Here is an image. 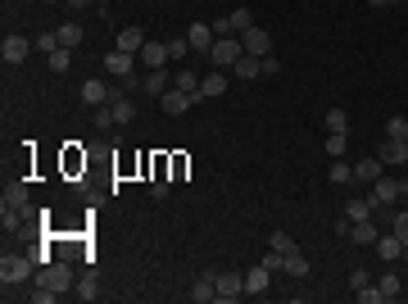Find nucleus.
<instances>
[{
	"instance_id": "1",
	"label": "nucleus",
	"mask_w": 408,
	"mask_h": 304,
	"mask_svg": "<svg viewBox=\"0 0 408 304\" xmlns=\"http://www.w3.org/2000/svg\"><path fill=\"white\" fill-rule=\"evenodd\" d=\"M37 286H50V291H73V268H68V259H50L37 268Z\"/></svg>"
},
{
	"instance_id": "2",
	"label": "nucleus",
	"mask_w": 408,
	"mask_h": 304,
	"mask_svg": "<svg viewBox=\"0 0 408 304\" xmlns=\"http://www.w3.org/2000/svg\"><path fill=\"white\" fill-rule=\"evenodd\" d=\"M32 268H37L32 254H5V259H0V282H5V291L19 286V282H28V277H37Z\"/></svg>"
},
{
	"instance_id": "3",
	"label": "nucleus",
	"mask_w": 408,
	"mask_h": 304,
	"mask_svg": "<svg viewBox=\"0 0 408 304\" xmlns=\"http://www.w3.org/2000/svg\"><path fill=\"white\" fill-rule=\"evenodd\" d=\"M404 191H408V182H390V177H376V182H372V196H367V205H372V214H376V209H390V205H399V200H404Z\"/></svg>"
},
{
	"instance_id": "4",
	"label": "nucleus",
	"mask_w": 408,
	"mask_h": 304,
	"mask_svg": "<svg viewBox=\"0 0 408 304\" xmlns=\"http://www.w3.org/2000/svg\"><path fill=\"white\" fill-rule=\"evenodd\" d=\"M105 73L119 77V87H136V82H141V77H136V54H127V50L105 54Z\"/></svg>"
},
{
	"instance_id": "5",
	"label": "nucleus",
	"mask_w": 408,
	"mask_h": 304,
	"mask_svg": "<svg viewBox=\"0 0 408 304\" xmlns=\"http://www.w3.org/2000/svg\"><path fill=\"white\" fill-rule=\"evenodd\" d=\"M241 54H245L241 37H218L214 50H209V64H214V68H227V73H232V64H236Z\"/></svg>"
},
{
	"instance_id": "6",
	"label": "nucleus",
	"mask_w": 408,
	"mask_h": 304,
	"mask_svg": "<svg viewBox=\"0 0 408 304\" xmlns=\"http://www.w3.org/2000/svg\"><path fill=\"white\" fill-rule=\"evenodd\" d=\"M214 286H218V300H241L245 295V272H214Z\"/></svg>"
},
{
	"instance_id": "7",
	"label": "nucleus",
	"mask_w": 408,
	"mask_h": 304,
	"mask_svg": "<svg viewBox=\"0 0 408 304\" xmlns=\"http://www.w3.org/2000/svg\"><path fill=\"white\" fill-rule=\"evenodd\" d=\"M114 96H119V91L109 87L105 77H86V82H82V100H86V105H109Z\"/></svg>"
},
{
	"instance_id": "8",
	"label": "nucleus",
	"mask_w": 408,
	"mask_h": 304,
	"mask_svg": "<svg viewBox=\"0 0 408 304\" xmlns=\"http://www.w3.org/2000/svg\"><path fill=\"white\" fill-rule=\"evenodd\" d=\"M241 45H245V54H258V59H263V54H272V37L263 32V28H249V32H241Z\"/></svg>"
},
{
	"instance_id": "9",
	"label": "nucleus",
	"mask_w": 408,
	"mask_h": 304,
	"mask_svg": "<svg viewBox=\"0 0 408 304\" xmlns=\"http://www.w3.org/2000/svg\"><path fill=\"white\" fill-rule=\"evenodd\" d=\"M186 41H191V50L209 54V50H214V41H218L214 23H191V32H186Z\"/></svg>"
},
{
	"instance_id": "10",
	"label": "nucleus",
	"mask_w": 408,
	"mask_h": 304,
	"mask_svg": "<svg viewBox=\"0 0 408 304\" xmlns=\"http://www.w3.org/2000/svg\"><path fill=\"white\" fill-rule=\"evenodd\" d=\"M32 45L37 41H28V37H5V45H0V54H5V64H23V59H28V54H32Z\"/></svg>"
},
{
	"instance_id": "11",
	"label": "nucleus",
	"mask_w": 408,
	"mask_h": 304,
	"mask_svg": "<svg viewBox=\"0 0 408 304\" xmlns=\"http://www.w3.org/2000/svg\"><path fill=\"white\" fill-rule=\"evenodd\" d=\"M136 59H141L145 68H163V64H172V59H168V41H154V37H150V41L141 45Z\"/></svg>"
},
{
	"instance_id": "12",
	"label": "nucleus",
	"mask_w": 408,
	"mask_h": 304,
	"mask_svg": "<svg viewBox=\"0 0 408 304\" xmlns=\"http://www.w3.org/2000/svg\"><path fill=\"white\" fill-rule=\"evenodd\" d=\"M191 105H195V100L186 96V91H177V87H168V91L159 96V109H163V114H172V119H177V114H186Z\"/></svg>"
},
{
	"instance_id": "13",
	"label": "nucleus",
	"mask_w": 408,
	"mask_h": 304,
	"mask_svg": "<svg viewBox=\"0 0 408 304\" xmlns=\"http://www.w3.org/2000/svg\"><path fill=\"white\" fill-rule=\"evenodd\" d=\"M376 159L390 163V168H395V163H408V141H395V136H386V141H381V150H376Z\"/></svg>"
},
{
	"instance_id": "14",
	"label": "nucleus",
	"mask_w": 408,
	"mask_h": 304,
	"mask_svg": "<svg viewBox=\"0 0 408 304\" xmlns=\"http://www.w3.org/2000/svg\"><path fill=\"white\" fill-rule=\"evenodd\" d=\"M141 87H145V91H150L154 100H159L163 91L172 87V73H163V68H145V77H141Z\"/></svg>"
},
{
	"instance_id": "15",
	"label": "nucleus",
	"mask_w": 408,
	"mask_h": 304,
	"mask_svg": "<svg viewBox=\"0 0 408 304\" xmlns=\"http://www.w3.org/2000/svg\"><path fill=\"white\" fill-rule=\"evenodd\" d=\"M200 96H204V100L227 96V68H223V73H204V77H200Z\"/></svg>"
},
{
	"instance_id": "16",
	"label": "nucleus",
	"mask_w": 408,
	"mask_h": 304,
	"mask_svg": "<svg viewBox=\"0 0 408 304\" xmlns=\"http://www.w3.org/2000/svg\"><path fill=\"white\" fill-rule=\"evenodd\" d=\"M376 254L386 263H395V259H404V241L395 236V232H386V236H376Z\"/></svg>"
},
{
	"instance_id": "17",
	"label": "nucleus",
	"mask_w": 408,
	"mask_h": 304,
	"mask_svg": "<svg viewBox=\"0 0 408 304\" xmlns=\"http://www.w3.org/2000/svg\"><path fill=\"white\" fill-rule=\"evenodd\" d=\"M268 282H272V272L263 268V263H258V268H249V272H245V295H263V291H268Z\"/></svg>"
},
{
	"instance_id": "18",
	"label": "nucleus",
	"mask_w": 408,
	"mask_h": 304,
	"mask_svg": "<svg viewBox=\"0 0 408 304\" xmlns=\"http://www.w3.org/2000/svg\"><path fill=\"white\" fill-rule=\"evenodd\" d=\"M0 205H5V209H32V205H28V182H10Z\"/></svg>"
},
{
	"instance_id": "19",
	"label": "nucleus",
	"mask_w": 408,
	"mask_h": 304,
	"mask_svg": "<svg viewBox=\"0 0 408 304\" xmlns=\"http://www.w3.org/2000/svg\"><path fill=\"white\" fill-rule=\"evenodd\" d=\"M376 236H381V232H376L372 218H363V223H354V227H349V241H354V245H376Z\"/></svg>"
},
{
	"instance_id": "20",
	"label": "nucleus",
	"mask_w": 408,
	"mask_h": 304,
	"mask_svg": "<svg viewBox=\"0 0 408 304\" xmlns=\"http://www.w3.org/2000/svg\"><path fill=\"white\" fill-rule=\"evenodd\" d=\"M150 41V37L141 32V28H123L119 32V50H127V54H141V45Z\"/></svg>"
},
{
	"instance_id": "21",
	"label": "nucleus",
	"mask_w": 408,
	"mask_h": 304,
	"mask_svg": "<svg viewBox=\"0 0 408 304\" xmlns=\"http://www.w3.org/2000/svg\"><path fill=\"white\" fill-rule=\"evenodd\" d=\"M191 300L195 304H209V300H218V286H214V272H204L200 282L191 286Z\"/></svg>"
},
{
	"instance_id": "22",
	"label": "nucleus",
	"mask_w": 408,
	"mask_h": 304,
	"mask_svg": "<svg viewBox=\"0 0 408 304\" xmlns=\"http://www.w3.org/2000/svg\"><path fill=\"white\" fill-rule=\"evenodd\" d=\"M381 168H386V163L376 159V154H372V159H358V163H354V182H376V177H381Z\"/></svg>"
},
{
	"instance_id": "23",
	"label": "nucleus",
	"mask_w": 408,
	"mask_h": 304,
	"mask_svg": "<svg viewBox=\"0 0 408 304\" xmlns=\"http://www.w3.org/2000/svg\"><path fill=\"white\" fill-rule=\"evenodd\" d=\"M232 73L249 82V77H258V73H263V59H258V54H241L236 64H232Z\"/></svg>"
},
{
	"instance_id": "24",
	"label": "nucleus",
	"mask_w": 408,
	"mask_h": 304,
	"mask_svg": "<svg viewBox=\"0 0 408 304\" xmlns=\"http://www.w3.org/2000/svg\"><path fill=\"white\" fill-rule=\"evenodd\" d=\"M376 291H381V300H399V295H404V277H399V272H386V277L376 282Z\"/></svg>"
},
{
	"instance_id": "25",
	"label": "nucleus",
	"mask_w": 408,
	"mask_h": 304,
	"mask_svg": "<svg viewBox=\"0 0 408 304\" xmlns=\"http://www.w3.org/2000/svg\"><path fill=\"white\" fill-rule=\"evenodd\" d=\"M54 37H59V45H64V50H77V45H82V28H77V23L54 28Z\"/></svg>"
},
{
	"instance_id": "26",
	"label": "nucleus",
	"mask_w": 408,
	"mask_h": 304,
	"mask_svg": "<svg viewBox=\"0 0 408 304\" xmlns=\"http://www.w3.org/2000/svg\"><path fill=\"white\" fill-rule=\"evenodd\" d=\"M172 87L186 91L191 100H204V96H200V77H195V73H172Z\"/></svg>"
},
{
	"instance_id": "27",
	"label": "nucleus",
	"mask_w": 408,
	"mask_h": 304,
	"mask_svg": "<svg viewBox=\"0 0 408 304\" xmlns=\"http://www.w3.org/2000/svg\"><path fill=\"white\" fill-rule=\"evenodd\" d=\"M327 182H354V163H345V159H332V168H327Z\"/></svg>"
},
{
	"instance_id": "28",
	"label": "nucleus",
	"mask_w": 408,
	"mask_h": 304,
	"mask_svg": "<svg viewBox=\"0 0 408 304\" xmlns=\"http://www.w3.org/2000/svg\"><path fill=\"white\" fill-rule=\"evenodd\" d=\"M227 23H232V32H249V28H254V14H249L245 10V5H241V10H232V14H227Z\"/></svg>"
},
{
	"instance_id": "29",
	"label": "nucleus",
	"mask_w": 408,
	"mask_h": 304,
	"mask_svg": "<svg viewBox=\"0 0 408 304\" xmlns=\"http://www.w3.org/2000/svg\"><path fill=\"white\" fill-rule=\"evenodd\" d=\"M109 105H114V123H132V119H136V105H132L127 96H114Z\"/></svg>"
},
{
	"instance_id": "30",
	"label": "nucleus",
	"mask_w": 408,
	"mask_h": 304,
	"mask_svg": "<svg viewBox=\"0 0 408 304\" xmlns=\"http://www.w3.org/2000/svg\"><path fill=\"white\" fill-rule=\"evenodd\" d=\"M327 132H340V136H349V114H345V109H327Z\"/></svg>"
},
{
	"instance_id": "31",
	"label": "nucleus",
	"mask_w": 408,
	"mask_h": 304,
	"mask_svg": "<svg viewBox=\"0 0 408 304\" xmlns=\"http://www.w3.org/2000/svg\"><path fill=\"white\" fill-rule=\"evenodd\" d=\"M268 245H272V250H281V254H295V250H300V245H295V236H290V232H272V236H268Z\"/></svg>"
},
{
	"instance_id": "32",
	"label": "nucleus",
	"mask_w": 408,
	"mask_h": 304,
	"mask_svg": "<svg viewBox=\"0 0 408 304\" xmlns=\"http://www.w3.org/2000/svg\"><path fill=\"white\" fill-rule=\"evenodd\" d=\"M345 218H349V223H363V218H372V205H367V200H349V205H345Z\"/></svg>"
},
{
	"instance_id": "33",
	"label": "nucleus",
	"mask_w": 408,
	"mask_h": 304,
	"mask_svg": "<svg viewBox=\"0 0 408 304\" xmlns=\"http://www.w3.org/2000/svg\"><path fill=\"white\" fill-rule=\"evenodd\" d=\"M45 64H50L54 73H68V64H73V50H64V45H59L54 54H45Z\"/></svg>"
},
{
	"instance_id": "34",
	"label": "nucleus",
	"mask_w": 408,
	"mask_h": 304,
	"mask_svg": "<svg viewBox=\"0 0 408 304\" xmlns=\"http://www.w3.org/2000/svg\"><path fill=\"white\" fill-rule=\"evenodd\" d=\"M345 145H349V136H340V132H327V145H323V150L332 154V159H340V154H345Z\"/></svg>"
},
{
	"instance_id": "35",
	"label": "nucleus",
	"mask_w": 408,
	"mask_h": 304,
	"mask_svg": "<svg viewBox=\"0 0 408 304\" xmlns=\"http://www.w3.org/2000/svg\"><path fill=\"white\" fill-rule=\"evenodd\" d=\"M286 272H290V277H309V259H304L300 250L286 254Z\"/></svg>"
},
{
	"instance_id": "36",
	"label": "nucleus",
	"mask_w": 408,
	"mask_h": 304,
	"mask_svg": "<svg viewBox=\"0 0 408 304\" xmlns=\"http://www.w3.org/2000/svg\"><path fill=\"white\" fill-rule=\"evenodd\" d=\"M186 54H191V41H186V37H172L168 41V59L177 64V59H186Z\"/></svg>"
},
{
	"instance_id": "37",
	"label": "nucleus",
	"mask_w": 408,
	"mask_h": 304,
	"mask_svg": "<svg viewBox=\"0 0 408 304\" xmlns=\"http://www.w3.org/2000/svg\"><path fill=\"white\" fill-rule=\"evenodd\" d=\"M386 136H395V141H408V119H399V114H395V119L386 123Z\"/></svg>"
},
{
	"instance_id": "38",
	"label": "nucleus",
	"mask_w": 408,
	"mask_h": 304,
	"mask_svg": "<svg viewBox=\"0 0 408 304\" xmlns=\"http://www.w3.org/2000/svg\"><path fill=\"white\" fill-rule=\"evenodd\" d=\"M77 300H100V282H96V277H82V286H77Z\"/></svg>"
},
{
	"instance_id": "39",
	"label": "nucleus",
	"mask_w": 408,
	"mask_h": 304,
	"mask_svg": "<svg viewBox=\"0 0 408 304\" xmlns=\"http://www.w3.org/2000/svg\"><path fill=\"white\" fill-rule=\"evenodd\" d=\"M390 232L404 241V250H408V214H395V218H390Z\"/></svg>"
},
{
	"instance_id": "40",
	"label": "nucleus",
	"mask_w": 408,
	"mask_h": 304,
	"mask_svg": "<svg viewBox=\"0 0 408 304\" xmlns=\"http://www.w3.org/2000/svg\"><path fill=\"white\" fill-rule=\"evenodd\" d=\"M367 286H372V277H367L363 268H354V272H349V291H354V295H358V291H367Z\"/></svg>"
},
{
	"instance_id": "41",
	"label": "nucleus",
	"mask_w": 408,
	"mask_h": 304,
	"mask_svg": "<svg viewBox=\"0 0 408 304\" xmlns=\"http://www.w3.org/2000/svg\"><path fill=\"white\" fill-rule=\"evenodd\" d=\"M37 50H41V54H54V50H59V37H54V32L37 37Z\"/></svg>"
},
{
	"instance_id": "42",
	"label": "nucleus",
	"mask_w": 408,
	"mask_h": 304,
	"mask_svg": "<svg viewBox=\"0 0 408 304\" xmlns=\"http://www.w3.org/2000/svg\"><path fill=\"white\" fill-rule=\"evenodd\" d=\"M28 300H32V304H50V300H59V291H50V286H37Z\"/></svg>"
},
{
	"instance_id": "43",
	"label": "nucleus",
	"mask_w": 408,
	"mask_h": 304,
	"mask_svg": "<svg viewBox=\"0 0 408 304\" xmlns=\"http://www.w3.org/2000/svg\"><path fill=\"white\" fill-rule=\"evenodd\" d=\"M96 128H109V123H114V105H96Z\"/></svg>"
},
{
	"instance_id": "44",
	"label": "nucleus",
	"mask_w": 408,
	"mask_h": 304,
	"mask_svg": "<svg viewBox=\"0 0 408 304\" xmlns=\"http://www.w3.org/2000/svg\"><path fill=\"white\" fill-rule=\"evenodd\" d=\"M168 191H172L168 177H154V182H150V196H154V200H168Z\"/></svg>"
},
{
	"instance_id": "45",
	"label": "nucleus",
	"mask_w": 408,
	"mask_h": 304,
	"mask_svg": "<svg viewBox=\"0 0 408 304\" xmlns=\"http://www.w3.org/2000/svg\"><path fill=\"white\" fill-rule=\"evenodd\" d=\"M281 73V59L277 54H263V77H277Z\"/></svg>"
},
{
	"instance_id": "46",
	"label": "nucleus",
	"mask_w": 408,
	"mask_h": 304,
	"mask_svg": "<svg viewBox=\"0 0 408 304\" xmlns=\"http://www.w3.org/2000/svg\"><path fill=\"white\" fill-rule=\"evenodd\" d=\"M358 304H381V291H376V286H367V291H358Z\"/></svg>"
},
{
	"instance_id": "47",
	"label": "nucleus",
	"mask_w": 408,
	"mask_h": 304,
	"mask_svg": "<svg viewBox=\"0 0 408 304\" xmlns=\"http://www.w3.org/2000/svg\"><path fill=\"white\" fill-rule=\"evenodd\" d=\"M349 227H354V223H349V218H345V214L336 218V236H345V241H349Z\"/></svg>"
},
{
	"instance_id": "48",
	"label": "nucleus",
	"mask_w": 408,
	"mask_h": 304,
	"mask_svg": "<svg viewBox=\"0 0 408 304\" xmlns=\"http://www.w3.org/2000/svg\"><path fill=\"white\" fill-rule=\"evenodd\" d=\"M399 0H372V10H395Z\"/></svg>"
},
{
	"instance_id": "49",
	"label": "nucleus",
	"mask_w": 408,
	"mask_h": 304,
	"mask_svg": "<svg viewBox=\"0 0 408 304\" xmlns=\"http://www.w3.org/2000/svg\"><path fill=\"white\" fill-rule=\"evenodd\" d=\"M64 5H73V10H82V5H91V0H64Z\"/></svg>"
},
{
	"instance_id": "50",
	"label": "nucleus",
	"mask_w": 408,
	"mask_h": 304,
	"mask_svg": "<svg viewBox=\"0 0 408 304\" xmlns=\"http://www.w3.org/2000/svg\"><path fill=\"white\" fill-rule=\"evenodd\" d=\"M91 5H109V0H91Z\"/></svg>"
},
{
	"instance_id": "51",
	"label": "nucleus",
	"mask_w": 408,
	"mask_h": 304,
	"mask_svg": "<svg viewBox=\"0 0 408 304\" xmlns=\"http://www.w3.org/2000/svg\"><path fill=\"white\" fill-rule=\"evenodd\" d=\"M45 5H54V0H45Z\"/></svg>"
},
{
	"instance_id": "52",
	"label": "nucleus",
	"mask_w": 408,
	"mask_h": 304,
	"mask_svg": "<svg viewBox=\"0 0 408 304\" xmlns=\"http://www.w3.org/2000/svg\"><path fill=\"white\" fill-rule=\"evenodd\" d=\"M404 295H408V286H404Z\"/></svg>"
},
{
	"instance_id": "53",
	"label": "nucleus",
	"mask_w": 408,
	"mask_h": 304,
	"mask_svg": "<svg viewBox=\"0 0 408 304\" xmlns=\"http://www.w3.org/2000/svg\"><path fill=\"white\" fill-rule=\"evenodd\" d=\"M404 259H408V250H404Z\"/></svg>"
}]
</instances>
